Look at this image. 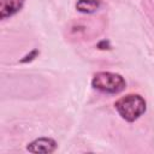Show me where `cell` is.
Listing matches in <instances>:
<instances>
[{"label": "cell", "mask_w": 154, "mask_h": 154, "mask_svg": "<svg viewBox=\"0 0 154 154\" xmlns=\"http://www.w3.org/2000/svg\"><path fill=\"white\" fill-rule=\"evenodd\" d=\"M101 6V0H77L76 8L82 13H94Z\"/></svg>", "instance_id": "cell-5"}, {"label": "cell", "mask_w": 154, "mask_h": 154, "mask_svg": "<svg viewBox=\"0 0 154 154\" xmlns=\"http://www.w3.org/2000/svg\"><path fill=\"white\" fill-rule=\"evenodd\" d=\"M94 89L105 94H119L126 87V82L119 73L101 71L94 75L91 79Z\"/></svg>", "instance_id": "cell-2"}, {"label": "cell", "mask_w": 154, "mask_h": 154, "mask_svg": "<svg viewBox=\"0 0 154 154\" xmlns=\"http://www.w3.org/2000/svg\"><path fill=\"white\" fill-rule=\"evenodd\" d=\"M57 148V142L49 137H41L30 142L26 149L31 153H52Z\"/></svg>", "instance_id": "cell-3"}, {"label": "cell", "mask_w": 154, "mask_h": 154, "mask_svg": "<svg viewBox=\"0 0 154 154\" xmlns=\"http://www.w3.org/2000/svg\"><path fill=\"white\" fill-rule=\"evenodd\" d=\"M24 0H0V18L6 19L22 10Z\"/></svg>", "instance_id": "cell-4"}, {"label": "cell", "mask_w": 154, "mask_h": 154, "mask_svg": "<svg viewBox=\"0 0 154 154\" xmlns=\"http://www.w3.org/2000/svg\"><path fill=\"white\" fill-rule=\"evenodd\" d=\"M114 107L119 116L126 122H135L147 108L146 100L138 94H128L114 102Z\"/></svg>", "instance_id": "cell-1"}]
</instances>
